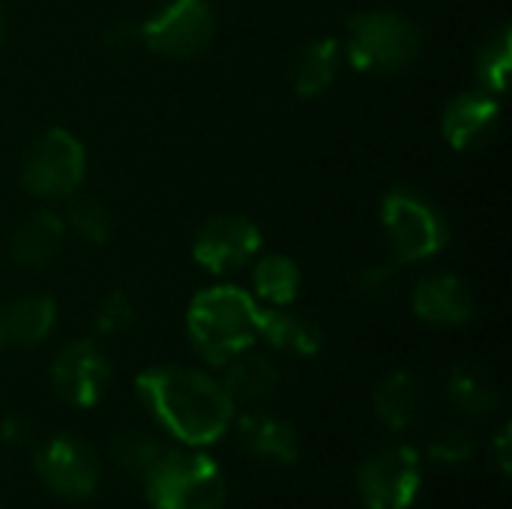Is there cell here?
Listing matches in <instances>:
<instances>
[{"instance_id":"obj_1","label":"cell","mask_w":512,"mask_h":509,"mask_svg":"<svg viewBox=\"0 0 512 509\" xmlns=\"http://www.w3.org/2000/svg\"><path fill=\"white\" fill-rule=\"evenodd\" d=\"M147 414L180 444L210 447L237 420V405L222 381L192 366H153L135 378Z\"/></svg>"},{"instance_id":"obj_2","label":"cell","mask_w":512,"mask_h":509,"mask_svg":"<svg viewBox=\"0 0 512 509\" xmlns=\"http://www.w3.org/2000/svg\"><path fill=\"white\" fill-rule=\"evenodd\" d=\"M261 303L237 285H213L192 297L186 312V336L192 351L222 369L258 339Z\"/></svg>"},{"instance_id":"obj_3","label":"cell","mask_w":512,"mask_h":509,"mask_svg":"<svg viewBox=\"0 0 512 509\" xmlns=\"http://www.w3.org/2000/svg\"><path fill=\"white\" fill-rule=\"evenodd\" d=\"M423 33L417 21L393 9H363L348 18L345 60L366 75H399L417 63Z\"/></svg>"},{"instance_id":"obj_4","label":"cell","mask_w":512,"mask_h":509,"mask_svg":"<svg viewBox=\"0 0 512 509\" xmlns=\"http://www.w3.org/2000/svg\"><path fill=\"white\" fill-rule=\"evenodd\" d=\"M381 231L396 264H423L450 243L444 210L414 186H396L381 201Z\"/></svg>"},{"instance_id":"obj_5","label":"cell","mask_w":512,"mask_h":509,"mask_svg":"<svg viewBox=\"0 0 512 509\" xmlns=\"http://www.w3.org/2000/svg\"><path fill=\"white\" fill-rule=\"evenodd\" d=\"M141 486L153 509H222L228 495L219 465L198 447H168Z\"/></svg>"},{"instance_id":"obj_6","label":"cell","mask_w":512,"mask_h":509,"mask_svg":"<svg viewBox=\"0 0 512 509\" xmlns=\"http://www.w3.org/2000/svg\"><path fill=\"white\" fill-rule=\"evenodd\" d=\"M84 177H87L84 144L75 138V132L63 126H51L39 132L30 141L18 171L24 192H30L39 201H69L72 195H78Z\"/></svg>"},{"instance_id":"obj_7","label":"cell","mask_w":512,"mask_h":509,"mask_svg":"<svg viewBox=\"0 0 512 509\" xmlns=\"http://www.w3.org/2000/svg\"><path fill=\"white\" fill-rule=\"evenodd\" d=\"M423 486V462L411 444H384L357 465V492L366 509H411Z\"/></svg>"},{"instance_id":"obj_8","label":"cell","mask_w":512,"mask_h":509,"mask_svg":"<svg viewBox=\"0 0 512 509\" xmlns=\"http://www.w3.org/2000/svg\"><path fill=\"white\" fill-rule=\"evenodd\" d=\"M141 24V45L165 60L204 54L216 33V12L207 0H168Z\"/></svg>"},{"instance_id":"obj_9","label":"cell","mask_w":512,"mask_h":509,"mask_svg":"<svg viewBox=\"0 0 512 509\" xmlns=\"http://www.w3.org/2000/svg\"><path fill=\"white\" fill-rule=\"evenodd\" d=\"M33 465L42 486L66 501H84L96 495L102 483V462L96 450L75 435H54L39 444Z\"/></svg>"},{"instance_id":"obj_10","label":"cell","mask_w":512,"mask_h":509,"mask_svg":"<svg viewBox=\"0 0 512 509\" xmlns=\"http://www.w3.org/2000/svg\"><path fill=\"white\" fill-rule=\"evenodd\" d=\"M264 246L261 228L240 213L210 216L192 240V258L213 276H228L249 267Z\"/></svg>"},{"instance_id":"obj_11","label":"cell","mask_w":512,"mask_h":509,"mask_svg":"<svg viewBox=\"0 0 512 509\" xmlns=\"http://www.w3.org/2000/svg\"><path fill=\"white\" fill-rule=\"evenodd\" d=\"M48 378L66 405L93 408L111 384V363L96 339H72L51 357Z\"/></svg>"},{"instance_id":"obj_12","label":"cell","mask_w":512,"mask_h":509,"mask_svg":"<svg viewBox=\"0 0 512 509\" xmlns=\"http://www.w3.org/2000/svg\"><path fill=\"white\" fill-rule=\"evenodd\" d=\"M501 126V102L486 90H468L447 102L441 117L444 141L459 153H474L489 147Z\"/></svg>"},{"instance_id":"obj_13","label":"cell","mask_w":512,"mask_h":509,"mask_svg":"<svg viewBox=\"0 0 512 509\" xmlns=\"http://www.w3.org/2000/svg\"><path fill=\"white\" fill-rule=\"evenodd\" d=\"M414 315L429 327H465L474 318L471 288L453 273H426L411 291Z\"/></svg>"},{"instance_id":"obj_14","label":"cell","mask_w":512,"mask_h":509,"mask_svg":"<svg viewBox=\"0 0 512 509\" xmlns=\"http://www.w3.org/2000/svg\"><path fill=\"white\" fill-rule=\"evenodd\" d=\"M57 324V303L48 294H21L0 306V351L42 345Z\"/></svg>"},{"instance_id":"obj_15","label":"cell","mask_w":512,"mask_h":509,"mask_svg":"<svg viewBox=\"0 0 512 509\" xmlns=\"http://www.w3.org/2000/svg\"><path fill=\"white\" fill-rule=\"evenodd\" d=\"M66 222L54 210L27 213L9 234V261L21 270H45L63 249Z\"/></svg>"},{"instance_id":"obj_16","label":"cell","mask_w":512,"mask_h":509,"mask_svg":"<svg viewBox=\"0 0 512 509\" xmlns=\"http://www.w3.org/2000/svg\"><path fill=\"white\" fill-rule=\"evenodd\" d=\"M234 426H237L240 447L249 456L267 465H294L300 459V435L288 420L255 411L234 420Z\"/></svg>"},{"instance_id":"obj_17","label":"cell","mask_w":512,"mask_h":509,"mask_svg":"<svg viewBox=\"0 0 512 509\" xmlns=\"http://www.w3.org/2000/svg\"><path fill=\"white\" fill-rule=\"evenodd\" d=\"M258 339H264L279 354L315 357L324 345V330L291 306H261Z\"/></svg>"},{"instance_id":"obj_18","label":"cell","mask_w":512,"mask_h":509,"mask_svg":"<svg viewBox=\"0 0 512 509\" xmlns=\"http://www.w3.org/2000/svg\"><path fill=\"white\" fill-rule=\"evenodd\" d=\"M372 405H375V417L384 423V429L408 432L420 423V417L426 411V390L417 375L399 369L378 381Z\"/></svg>"},{"instance_id":"obj_19","label":"cell","mask_w":512,"mask_h":509,"mask_svg":"<svg viewBox=\"0 0 512 509\" xmlns=\"http://www.w3.org/2000/svg\"><path fill=\"white\" fill-rule=\"evenodd\" d=\"M342 63H345V54H342V42L339 39L318 36V39L306 42L297 51L294 66H291L294 93L303 96V99H315V96L327 93L333 87Z\"/></svg>"},{"instance_id":"obj_20","label":"cell","mask_w":512,"mask_h":509,"mask_svg":"<svg viewBox=\"0 0 512 509\" xmlns=\"http://www.w3.org/2000/svg\"><path fill=\"white\" fill-rule=\"evenodd\" d=\"M222 387L234 399V405H258L270 399L279 387V366L273 357L258 351H243L222 366Z\"/></svg>"},{"instance_id":"obj_21","label":"cell","mask_w":512,"mask_h":509,"mask_svg":"<svg viewBox=\"0 0 512 509\" xmlns=\"http://www.w3.org/2000/svg\"><path fill=\"white\" fill-rule=\"evenodd\" d=\"M447 399L462 417H489L501 405V390L486 369L456 363L447 378Z\"/></svg>"},{"instance_id":"obj_22","label":"cell","mask_w":512,"mask_h":509,"mask_svg":"<svg viewBox=\"0 0 512 509\" xmlns=\"http://www.w3.org/2000/svg\"><path fill=\"white\" fill-rule=\"evenodd\" d=\"M252 297L261 303V306H291L300 294V267L294 258L282 255V252H273V255H264V258H255L252 261Z\"/></svg>"},{"instance_id":"obj_23","label":"cell","mask_w":512,"mask_h":509,"mask_svg":"<svg viewBox=\"0 0 512 509\" xmlns=\"http://www.w3.org/2000/svg\"><path fill=\"white\" fill-rule=\"evenodd\" d=\"M165 441H159L153 432L144 429H120L111 438V462L120 474L144 483V477L156 468V462L165 456Z\"/></svg>"},{"instance_id":"obj_24","label":"cell","mask_w":512,"mask_h":509,"mask_svg":"<svg viewBox=\"0 0 512 509\" xmlns=\"http://www.w3.org/2000/svg\"><path fill=\"white\" fill-rule=\"evenodd\" d=\"M512 69V33L510 24H498L477 48L474 57V75H477V87L492 93V96H504L507 84H510Z\"/></svg>"},{"instance_id":"obj_25","label":"cell","mask_w":512,"mask_h":509,"mask_svg":"<svg viewBox=\"0 0 512 509\" xmlns=\"http://www.w3.org/2000/svg\"><path fill=\"white\" fill-rule=\"evenodd\" d=\"M63 222H66V231H72L75 237H81V240H87L93 246L105 243L111 237V231H114L111 210L102 201L87 198V195H72L69 198V210H66Z\"/></svg>"},{"instance_id":"obj_26","label":"cell","mask_w":512,"mask_h":509,"mask_svg":"<svg viewBox=\"0 0 512 509\" xmlns=\"http://www.w3.org/2000/svg\"><path fill=\"white\" fill-rule=\"evenodd\" d=\"M135 324V303L126 291H111L99 300L93 312V333L96 339H111L126 333Z\"/></svg>"},{"instance_id":"obj_27","label":"cell","mask_w":512,"mask_h":509,"mask_svg":"<svg viewBox=\"0 0 512 509\" xmlns=\"http://www.w3.org/2000/svg\"><path fill=\"white\" fill-rule=\"evenodd\" d=\"M474 450H477V444L465 429H444L429 444V456L438 465H462L474 456Z\"/></svg>"},{"instance_id":"obj_28","label":"cell","mask_w":512,"mask_h":509,"mask_svg":"<svg viewBox=\"0 0 512 509\" xmlns=\"http://www.w3.org/2000/svg\"><path fill=\"white\" fill-rule=\"evenodd\" d=\"M399 270H402V264H396L393 258H390V261H381V264H372V267H366V270L357 276V291H360L363 297H369V300L384 297V294L396 285Z\"/></svg>"},{"instance_id":"obj_29","label":"cell","mask_w":512,"mask_h":509,"mask_svg":"<svg viewBox=\"0 0 512 509\" xmlns=\"http://www.w3.org/2000/svg\"><path fill=\"white\" fill-rule=\"evenodd\" d=\"M102 42L111 51H126L132 45H141V24L138 21H114V24L105 27Z\"/></svg>"},{"instance_id":"obj_30","label":"cell","mask_w":512,"mask_h":509,"mask_svg":"<svg viewBox=\"0 0 512 509\" xmlns=\"http://www.w3.org/2000/svg\"><path fill=\"white\" fill-rule=\"evenodd\" d=\"M0 441L12 450L27 447L33 441V426L21 417V414H9L0 420Z\"/></svg>"},{"instance_id":"obj_31","label":"cell","mask_w":512,"mask_h":509,"mask_svg":"<svg viewBox=\"0 0 512 509\" xmlns=\"http://www.w3.org/2000/svg\"><path fill=\"white\" fill-rule=\"evenodd\" d=\"M492 456H495V462H498V471L507 477L512 468L510 462V426H504L501 432H498V438H495V444H492Z\"/></svg>"},{"instance_id":"obj_32","label":"cell","mask_w":512,"mask_h":509,"mask_svg":"<svg viewBox=\"0 0 512 509\" xmlns=\"http://www.w3.org/2000/svg\"><path fill=\"white\" fill-rule=\"evenodd\" d=\"M6 36H9V15H6V9L0 3V45L6 42Z\"/></svg>"}]
</instances>
